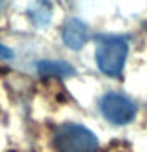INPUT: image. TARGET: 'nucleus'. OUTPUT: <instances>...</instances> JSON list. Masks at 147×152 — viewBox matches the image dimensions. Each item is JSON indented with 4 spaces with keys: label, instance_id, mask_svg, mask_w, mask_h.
Listing matches in <instances>:
<instances>
[{
    "label": "nucleus",
    "instance_id": "nucleus-2",
    "mask_svg": "<svg viewBox=\"0 0 147 152\" xmlns=\"http://www.w3.org/2000/svg\"><path fill=\"white\" fill-rule=\"evenodd\" d=\"M128 56V45L123 38L108 37L100 38L95 59H97L98 68L108 76H119L123 70Z\"/></svg>",
    "mask_w": 147,
    "mask_h": 152
},
{
    "label": "nucleus",
    "instance_id": "nucleus-5",
    "mask_svg": "<svg viewBox=\"0 0 147 152\" xmlns=\"http://www.w3.org/2000/svg\"><path fill=\"white\" fill-rule=\"evenodd\" d=\"M38 73L43 76H71L74 75V68L66 62H59V60H41L36 65Z\"/></svg>",
    "mask_w": 147,
    "mask_h": 152
},
{
    "label": "nucleus",
    "instance_id": "nucleus-4",
    "mask_svg": "<svg viewBox=\"0 0 147 152\" xmlns=\"http://www.w3.org/2000/svg\"><path fill=\"white\" fill-rule=\"evenodd\" d=\"M62 38H63V43L68 48L78 51L87 43V26L76 18L70 19L63 27Z\"/></svg>",
    "mask_w": 147,
    "mask_h": 152
},
{
    "label": "nucleus",
    "instance_id": "nucleus-7",
    "mask_svg": "<svg viewBox=\"0 0 147 152\" xmlns=\"http://www.w3.org/2000/svg\"><path fill=\"white\" fill-rule=\"evenodd\" d=\"M13 57V51L9 48L0 45V60H9Z\"/></svg>",
    "mask_w": 147,
    "mask_h": 152
},
{
    "label": "nucleus",
    "instance_id": "nucleus-6",
    "mask_svg": "<svg viewBox=\"0 0 147 152\" xmlns=\"http://www.w3.org/2000/svg\"><path fill=\"white\" fill-rule=\"evenodd\" d=\"M28 14L33 19V22L38 26H46L52 16V5L47 0H35L28 10Z\"/></svg>",
    "mask_w": 147,
    "mask_h": 152
},
{
    "label": "nucleus",
    "instance_id": "nucleus-3",
    "mask_svg": "<svg viewBox=\"0 0 147 152\" xmlns=\"http://www.w3.org/2000/svg\"><path fill=\"white\" fill-rule=\"evenodd\" d=\"M101 113L114 125H123L135 119L136 106L130 98L119 94H108L101 100Z\"/></svg>",
    "mask_w": 147,
    "mask_h": 152
},
{
    "label": "nucleus",
    "instance_id": "nucleus-1",
    "mask_svg": "<svg viewBox=\"0 0 147 152\" xmlns=\"http://www.w3.org/2000/svg\"><path fill=\"white\" fill-rule=\"evenodd\" d=\"M59 152H97L98 140L89 128L78 124H63L54 133Z\"/></svg>",
    "mask_w": 147,
    "mask_h": 152
}]
</instances>
